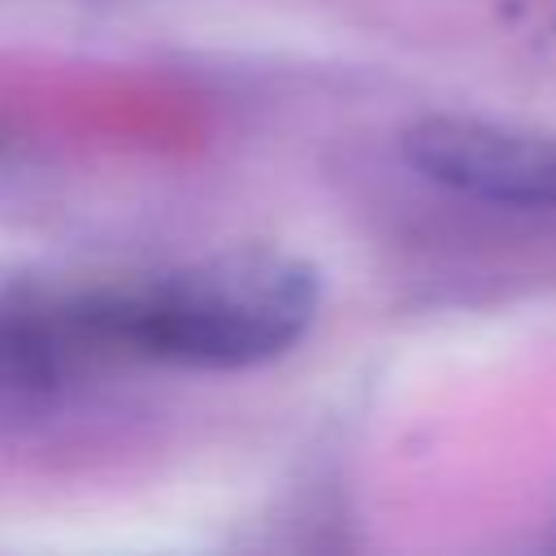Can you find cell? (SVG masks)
Returning a JSON list of instances; mask_svg holds the SVG:
<instances>
[{
  "mask_svg": "<svg viewBox=\"0 0 556 556\" xmlns=\"http://www.w3.org/2000/svg\"><path fill=\"white\" fill-rule=\"evenodd\" d=\"M313 313L317 274L304 261L235 248L100 300L74 326L156 361L239 369L300 343Z\"/></svg>",
  "mask_w": 556,
  "mask_h": 556,
  "instance_id": "6da1fadb",
  "label": "cell"
},
{
  "mask_svg": "<svg viewBox=\"0 0 556 556\" xmlns=\"http://www.w3.org/2000/svg\"><path fill=\"white\" fill-rule=\"evenodd\" d=\"M408 161L460 191L491 204H556V130H530L482 117H426L404 135Z\"/></svg>",
  "mask_w": 556,
  "mask_h": 556,
  "instance_id": "7a4b0ae2",
  "label": "cell"
}]
</instances>
